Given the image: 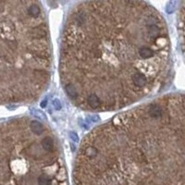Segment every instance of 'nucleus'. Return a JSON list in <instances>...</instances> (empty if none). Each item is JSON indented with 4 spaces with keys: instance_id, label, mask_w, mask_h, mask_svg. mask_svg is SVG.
Segmentation results:
<instances>
[{
    "instance_id": "nucleus-1",
    "label": "nucleus",
    "mask_w": 185,
    "mask_h": 185,
    "mask_svg": "<svg viewBox=\"0 0 185 185\" xmlns=\"http://www.w3.org/2000/svg\"><path fill=\"white\" fill-rule=\"evenodd\" d=\"M170 42L159 12L143 0H86L67 18L60 83L75 107L110 112L163 88Z\"/></svg>"
},
{
    "instance_id": "nucleus-2",
    "label": "nucleus",
    "mask_w": 185,
    "mask_h": 185,
    "mask_svg": "<svg viewBox=\"0 0 185 185\" xmlns=\"http://www.w3.org/2000/svg\"><path fill=\"white\" fill-rule=\"evenodd\" d=\"M179 33L183 53L185 54V0H182L179 13Z\"/></svg>"
}]
</instances>
